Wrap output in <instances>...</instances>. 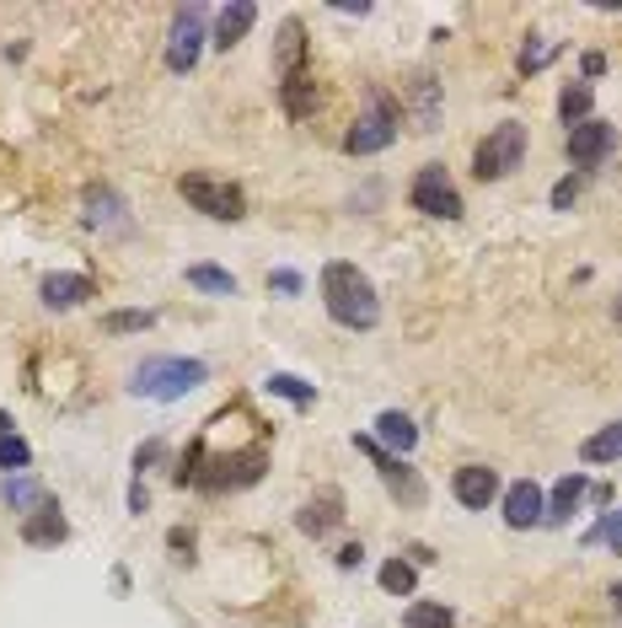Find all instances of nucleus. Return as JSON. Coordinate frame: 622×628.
<instances>
[{"label": "nucleus", "instance_id": "nucleus-30", "mask_svg": "<svg viewBox=\"0 0 622 628\" xmlns=\"http://www.w3.org/2000/svg\"><path fill=\"white\" fill-rule=\"evenodd\" d=\"M145 328H156V312H108L103 317V333H145Z\"/></svg>", "mask_w": 622, "mask_h": 628}, {"label": "nucleus", "instance_id": "nucleus-39", "mask_svg": "<svg viewBox=\"0 0 622 628\" xmlns=\"http://www.w3.org/2000/svg\"><path fill=\"white\" fill-rule=\"evenodd\" d=\"M408 565H435V554L424 543H408Z\"/></svg>", "mask_w": 622, "mask_h": 628}, {"label": "nucleus", "instance_id": "nucleus-22", "mask_svg": "<svg viewBox=\"0 0 622 628\" xmlns=\"http://www.w3.org/2000/svg\"><path fill=\"white\" fill-rule=\"evenodd\" d=\"M86 221H92V226H119V232L129 226V221H124V204H119V193H108V189H92V193H86Z\"/></svg>", "mask_w": 622, "mask_h": 628}, {"label": "nucleus", "instance_id": "nucleus-15", "mask_svg": "<svg viewBox=\"0 0 622 628\" xmlns=\"http://www.w3.org/2000/svg\"><path fill=\"white\" fill-rule=\"evenodd\" d=\"M252 22H258V5H252V0H237V5H220V16H215V38H210V44H215L220 55H226V49H237V44L248 38V27H252Z\"/></svg>", "mask_w": 622, "mask_h": 628}, {"label": "nucleus", "instance_id": "nucleus-28", "mask_svg": "<svg viewBox=\"0 0 622 628\" xmlns=\"http://www.w3.org/2000/svg\"><path fill=\"white\" fill-rule=\"evenodd\" d=\"M263 387H268L274 398H290L296 408H311V403H316V387H311V381H301V377H290V371H274Z\"/></svg>", "mask_w": 622, "mask_h": 628}, {"label": "nucleus", "instance_id": "nucleus-38", "mask_svg": "<svg viewBox=\"0 0 622 628\" xmlns=\"http://www.w3.org/2000/svg\"><path fill=\"white\" fill-rule=\"evenodd\" d=\"M145 505H151V495H145V484H140V478H134V489H129V510H134V516H140V510H145Z\"/></svg>", "mask_w": 622, "mask_h": 628}, {"label": "nucleus", "instance_id": "nucleus-10", "mask_svg": "<svg viewBox=\"0 0 622 628\" xmlns=\"http://www.w3.org/2000/svg\"><path fill=\"white\" fill-rule=\"evenodd\" d=\"M451 495H456L462 510H489L499 500V473L483 467V462H467V467L451 473Z\"/></svg>", "mask_w": 622, "mask_h": 628}, {"label": "nucleus", "instance_id": "nucleus-18", "mask_svg": "<svg viewBox=\"0 0 622 628\" xmlns=\"http://www.w3.org/2000/svg\"><path fill=\"white\" fill-rule=\"evenodd\" d=\"M375 440H381L386 451H397V457H408V451L419 446V425H414L408 414H397V408H386V414H375Z\"/></svg>", "mask_w": 622, "mask_h": 628}, {"label": "nucleus", "instance_id": "nucleus-7", "mask_svg": "<svg viewBox=\"0 0 622 628\" xmlns=\"http://www.w3.org/2000/svg\"><path fill=\"white\" fill-rule=\"evenodd\" d=\"M355 446H360V451H366V457L375 462L381 484L397 495V505H408V510H419V505H424V478H419V473H414V467H408L397 451H386V446H381L375 436H355Z\"/></svg>", "mask_w": 622, "mask_h": 628}, {"label": "nucleus", "instance_id": "nucleus-35", "mask_svg": "<svg viewBox=\"0 0 622 628\" xmlns=\"http://www.w3.org/2000/svg\"><path fill=\"white\" fill-rule=\"evenodd\" d=\"M162 451H167V446H162V440H145V446H140V451H134V473H145V467H151V462H156V457H162Z\"/></svg>", "mask_w": 622, "mask_h": 628}, {"label": "nucleus", "instance_id": "nucleus-33", "mask_svg": "<svg viewBox=\"0 0 622 628\" xmlns=\"http://www.w3.org/2000/svg\"><path fill=\"white\" fill-rule=\"evenodd\" d=\"M579 189H585V173H574V178H559V183H553V210H569V204L579 199Z\"/></svg>", "mask_w": 622, "mask_h": 628}, {"label": "nucleus", "instance_id": "nucleus-24", "mask_svg": "<svg viewBox=\"0 0 622 628\" xmlns=\"http://www.w3.org/2000/svg\"><path fill=\"white\" fill-rule=\"evenodd\" d=\"M435 114H440V86H435V75H414V125H419V129H435Z\"/></svg>", "mask_w": 622, "mask_h": 628}, {"label": "nucleus", "instance_id": "nucleus-34", "mask_svg": "<svg viewBox=\"0 0 622 628\" xmlns=\"http://www.w3.org/2000/svg\"><path fill=\"white\" fill-rule=\"evenodd\" d=\"M268 291H279V296H301V274H296V269H274V274H268Z\"/></svg>", "mask_w": 622, "mask_h": 628}, {"label": "nucleus", "instance_id": "nucleus-4", "mask_svg": "<svg viewBox=\"0 0 622 628\" xmlns=\"http://www.w3.org/2000/svg\"><path fill=\"white\" fill-rule=\"evenodd\" d=\"M521 162H526V125L504 119V125H494L478 140V151H473V178H478V183H499V178H510Z\"/></svg>", "mask_w": 622, "mask_h": 628}, {"label": "nucleus", "instance_id": "nucleus-14", "mask_svg": "<svg viewBox=\"0 0 622 628\" xmlns=\"http://www.w3.org/2000/svg\"><path fill=\"white\" fill-rule=\"evenodd\" d=\"M542 505H548L542 489H537L531 478H521V484L504 489V521H510L515 532H521V526H537V521H542Z\"/></svg>", "mask_w": 622, "mask_h": 628}, {"label": "nucleus", "instance_id": "nucleus-20", "mask_svg": "<svg viewBox=\"0 0 622 628\" xmlns=\"http://www.w3.org/2000/svg\"><path fill=\"white\" fill-rule=\"evenodd\" d=\"M579 500H585V473H569L559 489H553V500L542 505V521H548V526H563V521L579 510Z\"/></svg>", "mask_w": 622, "mask_h": 628}, {"label": "nucleus", "instance_id": "nucleus-31", "mask_svg": "<svg viewBox=\"0 0 622 628\" xmlns=\"http://www.w3.org/2000/svg\"><path fill=\"white\" fill-rule=\"evenodd\" d=\"M548 60H553V44H548L542 33H531V38H526V49H521V70H526V75H537Z\"/></svg>", "mask_w": 622, "mask_h": 628}, {"label": "nucleus", "instance_id": "nucleus-41", "mask_svg": "<svg viewBox=\"0 0 622 628\" xmlns=\"http://www.w3.org/2000/svg\"><path fill=\"white\" fill-rule=\"evenodd\" d=\"M618 322H622V307H618Z\"/></svg>", "mask_w": 622, "mask_h": 628}, {"label": "nucleus", "instance_id": "nucleus-37", "mask_svg": "<svg viewBox=\"0 0 622 628\" xmlns=\"http://www.w3.org/2000/svg\"><path fill=\"white\" fill-rule=\"evenodd\" d=\"M167 543H172V554H178V559H188V548H193V532H188V526H178Z\"/></svg>", "mask_w": 622, "mask_h": 628}, {"label": "nucleus", "instance_id": "nucleus-5", "mask_svg": "<svg viewBox=\"0 0 622 628\" xmlns=\"http://www.w3.org/2000/svg\"><path fill=\"white\" fill-rule=\"evenodd\" d=\"M397 125H403L397 97H392V92H371V97H366V114L344 134V151H349V156H375V151H386V145L397 140Z\"/></svg>", "mask_w": 622, "mask_h": 628}, {"label": "nucleus", "instance_id": "nucleus-11", "mask_svg": "<svg viewBox=\"0 0 622 628\" xmlns=\"http://www.w3.org/2000/svg\"><path fill=\"white\" fill-rule=\"evenodd\" d=\"M612 140H618V129H612V125L585 119V125L569 129V156L579 162V173H590L596 162H607V156H612Z\"/></svg>", "mask_w": 622, "mask_h": 628}, {"label": "nucleus", "instance_id": "nucleus-36", "mask_svg": "<svg viewBox=\"0 0 622 628\" xmlns=\"http://www.w3.org/2000/svg\"><path fill=\"white\" fill-rule=\"evenodd\" d=\"M366 565V548H360V543H344V548H338V569H360Z\"/></svg>", "mask_w": 622, "mask_h": 628}, {"label": "nucleus", "instance_id": "nucleus-16", "mask_svg": "<svg viewBox=\"0 0 622 628\" xmlns=\"http://www.w3.org/2000/svg\"><path fill=\"white\" fill-rule=\"evenodd\" d=\"M86 296H97V285H92L86 274H49V280H44V307H49V312H70V307H81Z\"/></svg>", "mask_w": 622, "mask_h": 628}, {"label": "nucleus", "instance_id": "nucleus-25", "mask_svg": "<svg viewBox=\"0 0 622 628\" xmlns=\"http://www.w3.org/2000/svg\"><path fill=\"white\" fill-rule=\"evenodd\" d=\"M27 462H33V446H27L22 436H11V419L0 414V467H5V478H11V473H22Z\"/></svg>", "mask_w": 622, "mask_h": 628}, {"label": "nucleus", "instance_id": "nucleus-27", "mask_svg": "<svg viewBox=\"0 0 622 628\" xmlns=\"http://www.w3.org/2000/svg\"><path fill=\"white\" fill-rule=\"evenodd\" d=\"M375 580H381V591H392V596H414V585H419V569L408 565V559H386Z\"/></svg>", "mask_w": 622, "mask_h": 628}, {"label": "nucleus", "instance_id": "nucleus-23", "mask_svg": "<svg viewBox=\"0 0 622 628\" xmlns=\"http://www.w3.org/2000/svg\"><path fill=\"white\" fill-rule=\"evenodd\" d=\"M579 457H585V462H596V467H601V462H622V425L596 430V436L579 446Z\"/></svg>", "mask_w": 622, "mask_h": 628}, {"label": "nucleus", "instance_id": "nucleus-1", "mask_svg": "<svg viewBox=\"0 0 622 628\" xmlns=\"http://www.w3.org/2000/svg\"><path fill=\"white\" fill-rule=\"evenodd\" d=\"M263 462H268V440L258 430V419L248 408H220L204 425V436L183 451L172 478L193 489H242L263 473Z\"/></svg>", "mask_w": 622, "mask_h": 628}, {"label": "nucleus", "instance_id": "nucleus-12", "mask_svg": "<svg viewBox=\"0 0 622 628\" xmlns=\"http://www.w3.org/2000/svg\"><path fill=\"white\" fill-rule=\"evenodd\" d=\"M274 70H279V86H290V81L311 75V64H307V33H301V22H296V16H285V22H279V44H274Z\"/></svg>", "mask_w": 622, "mask_h": 628}, {"label": "nucleus", "instance_id": "nucleus-6", "mask_svg": "<svg viewBox=\"0 0 622 628\" xmlns=\"http://www.w3.org/2000/svg\"><path fill=\"white\" fill-rule=\"evenodd\" d=\"M183 199L210 221H242L248 215L242 189L226 183V178H210V173H183Z\"/></svg>", "mask_w": 622, "mask_h": 628}, {"label": "nucleus", "instance_id": "nucleus-29", "mask_svg": "<svg viewBox=\"0 0 622 628\" xmlns=\"http://www.w3.org/2000/svg\"><path fill=\"white\" fill-rule=\"evenodd\" d=\"M403 624H408V628H456V613H451V607H440V602H408Z\"/></svg>", "mask_w": 622, "mask_h": 628}, {"label": "nucleus", "instance_id": "nucleus-2", "mask_svg": "<svg viewBox=\"0 0 622 628\" xmlns=\"http://www.w3.org/2000/svg\"><path fill=\"white\" fill-rule=\"evenodd\" d=\"M322 307L327 317L338 322V328H375L381 322V301H375V285L355 269V263H344V258H333L327 269H322Z\"/></svg>", "mask_w": 622, "mask_h": 628}, {"label": "nucleus", "instance_id": "nucleus-26", "mask_svg": "<svg viewBox=\"0 0 622 628\" xmlns=\"http://www.w3.org/2000/svg\"><path fill=\"white\" fill-rule=\"evenodd\" d=\"M590 103H596V97H590V86H585V81L563 86V92H559V114H563V125H569V129H574V125H585V119H590Z\"/></svg>", "mask_w": 622, "mask_h": 628}, {"label": "nucleus", "instance_id": "nucleus-32", "mask_svg": "<svg viewBox=\"0 0 622 628\" xmlns=\"http://www.w3.org/2000/svg\"><path fill=\"white\" fill-rule=\"evenodd\" d=\"M585 543H612L622 554V510H612V516H601L590 532H585Z\"/></svg>", "mask_w": 622, "mask_h": 628}, {"label": "nucleus", "instance_id": "nucleus-8", "mask_svg": "<svg viewBox=\"0 0 622 628\" xmlns=\"http://www.w3.org/2000/svg\"><path fill=\"white\" fill-rule=\"evenodd\" d=\"M408 204L419 210V215H435V221H462V193L451 183V173L430 162V167H419V178H414V189H408Z\"/></svg>", "mask_w": 622, "mask_h": 628}, {"label": "nucleus", "instance_id": "nucleus-19", "mask_svg": "<svg viewBox=\"0 0 622 628\" xmlns=\"http://www.w3.org/2000/svg\"><path fill=\"white\" fill-rule=\"evenodd\" d=\"M0 500L11 505V510H22V516H33V510H44V505H49V495H44V484H38V478L11 473V478L0 484Z\"/></svg>", "mask_w": 622, "mask_h": 628}, {"label": "nucleus", "instance_id": "nucleus-17", "mask_svg": "<svg viewBox=\"0 0 622 628\" xmlns=\"http://www.w3.org/2000/svg\"><path fill=\"white\" fill-rule=\"evenodd\" d=\"M344 521V495L338 489H322L311 505H301V516H296V526L311 532V537H322V532H333Z\"/></svg>", "mask_w": 622, "mask_h": 628}, {"label": "nucleus", "instance_id": "nucleus-40", "mask_svg": "<svg viewBox=\"0 0 622 628\" xmlns=\"http://www.w3.org/2000/svg\"><path fill=\"white\" fill-rule=\"evenodd\" d=\"M579 70H585V75H601V70H607V55H596V49H590V55L579 60Z\"/></svg>", "mask_w": 622, "mask_h": 628}, {"label": "nucleus", "instance_id": "nucleus-3", "mask_svg": "<svg viewBox=\"0 0 622 628\" xmlns=\"http://www.w3.org/2000/svg\"><path fill=\"white\" fill-rule=\"evenodd\" d=\"M204 381H210V366H204V360L151 355V360H140V371L129 377V392H134V398H156V403H178L183 392L204 387Z\"/></svg>", "mask_w": 622, "mask_h": 628}, {"label": "nucleus", "instance_id": "nucleus-21", "mask_svg": "<svg viewBox=\"0 0 622 628\" xmlns=\"http://www.w3.org/2000/svg\"><path fill=\"white\" fill-rule=\"evenodd\" d=\"M188 285L204 291V296H237V274H226L220 263H193V269H188Z\"/></svg>", "mask_w": 622, "mask_h": 628}, {"label": "nucleus", "instance_id": "nucleus-13", "mask_svg": "<svg viewBox=\"0 0 622 628\" xmlns=\"http://www.w3.org/2000/svg\"><path fill=\"white\" fill-rule=\"evenodd\" d=\"M64 537H70V526H64V516L55 500L44 505V510H33V516H22V543H27V548H55Z\"/></svg>", "mask_w": 622, "mask_h": 628}, {"label": "nucleus", "instance_id": "nucleus-9", "mask_svg": "<svg viewBox=\"0 0 622 628\" xmlns=\"http://www.w3.org/2000/svg\"><path fill=\"white\" fill-rule=\"evenodd\" d=\"M204 33H210V11H204V5H183V11L172 16V33H167V70H172V75H188V70L199 64Z\"/></svg>", "mask_w": 622, "mask_h": 628}]
</instances>
